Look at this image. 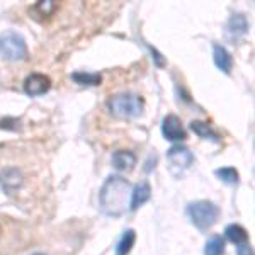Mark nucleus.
I'll list each match as a JSON object with an SVG mask.
<instances>
[{"label": "nucleus", "instance_id": "f257e3e1", "mask_svg": "<svg viewBox=\"0 0 255 255\" xmlns=\"http://www.w3.org/2000/svg\"><path fill=\"white\" fill-rule=\"evenodd\" d=\"M131 201V186L119 175L109 177L99 192V206L108 216L118 218L125 215Z\"/></svg>", "mask_w": 255, "mask_h": 255}, {"label": "nucleus", "instance_id": "f03ea898", "mask_svg": "<svg viewBox=\"0 0 255 255\" xmlns=\"http://www.w3.org/2000/svg\"><path fill=\"white\" fill-rule=\"evenodd\" d=\"M108 109L121 119L138 118L143 113V99L134 94H118L108 101Z\"/></svg>", "mask_w": 255, "mask_h": 255}, {"label": "nucleus", "instance_id": "7ed1b4c3", "mask_svg": "<svg viewBox=\"0 0 255 255\" xmlns=\"http://www.w3.org/2000/svg\"><path fill=\"white\" fill-rule=\"evenodd\" d=\"M187 215L197 230L206 232L216 223L218 216H220V209L211 201H196L187 206Z\"/></svg>", "mask_w": 255, "mask_h": 255}, {"label": "nucleus", "instance_id": "20e7f679", "mask_svg": "<svg viewBox=\"0 0 255 255\" xmlns=\"http://www.w3.org/2000/svg\"><path fill=\"white\" fill-rule=\"evenodd\" d=\"M0 58L7 61H22L27 58L26 39L15 31H5L0 34Z\"/></svg>", "mask_w": 255, "mask_h": 255}, {"label": "nucleus", "instance_id": "39448f33", "mask_svg": "<svg viewBox=\"0 0 255 255\" xmlns=\"http://www.w3.org/2000/svg\"><path fill=\"white\" fill-rule=\"evenodd\" d=\"M167 162H168V168H170L172 174L175 177H179L186 168L192 165L194 155H192V151L186 146L174 145L167 151Z\"/></svg>", "mask_w": 255, "mask_h": 255}, {"label": "nucleus", "instance_id": "423d86ee", "mask_svg": "<svg viewBox=\"0 0 255 255\" xmlns=\"http://www.w3.org/2000/svg\"><path fill=\"white\" fill-rule=\"evenodd\" d=\"M162 133L168 141H184L186 139V129L182 126V121L175 114H168L162 121Z\"/></svg>", "mask_w": 255, "mask_h": 255}, {"label": "nucleus", "instance_id": "0eeeda50", "mask_svg": "<svg viewBox=\"0 0 255 255\" xmlns=\"http://www.w3.org/2000/svg\"><path fill=\"white\" fill-rule=\"evenodd\" d=\"M49 87H51V80L49 77L43 75V73H31L26 80H24V92L31 97H38L46 94Z\"/></svg>", "mask_w": 255, "mask_h": 255}, {"label": "nucleus", "instance_id": "6e6552de", "mask_svg": "<svg viewBox=\"0 0 255 255\" xmlns=\"http://www.w3.org/2000/svg\"><path fill=\"white\" fill-rule=\"evenodd\" d=\"M22 182H24V177L17 168L9 167V168L0 170V186H2V189L7 192V194H12V192H15L17 189H20Z\"/></svg>", "mask_w": 255, "mask_h": 255}, {"label": "nucleus", "instance_id": "1a4fd4ad", "mask_svg": "<svg viewBox=\"0 0 255 255\" xmlns=\"http://www.w3.org/2000/svg\"><path fill=\"white\" fill-rule=\"evenodd\" d=\"M213 61H215L216 68L221 70V72L226 73V75L232 73L233 58L225 46H221V44H215V46H213Z\"/></svg>", "mask_w": 255, "mask_h": 255}, {"label": "nucleus", "instance_id": "9d476101", "mask_svg": "<svg viewBox=\"0 0 255 255\" xmlns=\"http://www.w3.org/2000/svg\"><path fill=\"white\" fill-rule=\"evenodd\" d=\"M151 196V187L150 184L146 182V180H143V182H139L136 187L131 191V201H129V209L131 211H136L139 206H143V204L146 203L148 199H150Z\"/></svg>", "mask_w": 255, "mask_h": 255}, {"label": "nucleus", "instance_id": "9b49d317", "mask_svg": "<svg viewBox=\"0 0 255 255\" xmlns=\"http://www.w3.org/2000/svg\"><path fill=\"white\" fill-rule=\"evenodd\" d=\"M249 31V20L244 14H233L230 17L228 24H226V32H228L232 38H242Z\"/></svg>", "mask_w": 255, "mask_h": 255}, {"label": "nucleus", "instance_id": "f8f14e48", "mask_svg": "<svg viewBox=\"0 0 255 255\" xmlns=\"http://www.w3.org/2000/svg\"><path fill=\"white\" fill-rule=\"evenodd\" d=\"M113 165H114V168H118V170H131V168L136 165V157H134V153L126 151V150L114 151Z\"/></svg>", "mask_w": 255, "mask_h": 255}, {"label": "nucleus", "instance_id": "ddd939ff", "mask_svg": "<svg viewBox=\"0 0 255 255\" xmlns=\"http://www.w3.org/2000/svg\"><path fill=\"white\" fill-rule=\"evenodd\" d=\"M191 129L194 131L199 138L203 139H211V141L215 143H221V136L216 133L215 129H213L211 126L208 125V123H203V121H192L191 123Z\"/></svg>", "mask_w": 255, "mask_h": 255}, {"label": "nucleus", "instance_id": "4468645a", "mask_svg": "<svg viewBox=\"0 0 255 255\" xmlns=\"http://www.w3.org/2000/svg\"><path fill=\"white\" fill-rule=\"evenodd\" d=\"M225 235L235 245L249 244V233H247V230L240 225H228L225 228Z\"/></svg>", "mask_w": 255, "mask_h": 255}, {"label": "nucleus", "instance_id": "2eb2a0df", "mask_svg": "<svg viewBox=\"0 0 255 255\" xmlns=\"http://www.w3.org/2000/svg\"><path fill=\"white\" fill-rule=\"evenodd\" d=\"M134 240H136V233L133 232V230H128L125 232V235L121 237V240L118 242L116 245V255H128L131 252V249H133L134 245Z\"/></svg>", "mask_w": 255, "mask_h": 255}, {"label": "nucleus", "instance_id": "dca6fc26", "mask_svg": "<svg viewBox=\"0 0 255 255\" xmlns=\"http://www.w3.org/2000/svg\"><path fill=\"white\" fill-rule=\"evenodd\" d=\"M72 80L79 85H92V87H96V85H101L102 77L99 75V73L75 72V73H72Z\"/></svg>", "mask_w": 255, "mask_h": 255}, {"label": "nucleus", "instance_id": "f3484780", "mask_svg": "<svg viewBox=\"0 0 255 255\" xmlns=\"http://www.w3.org/2000/svg\"><path fill=\"white\" fill-rule=\"evenodd\" d=\"M225 240L220 235H213L204 245V255H223Z\"/></svg>", "mask_w": 255, "mask_h": 255}, {"label": "nucleus", "instance_id": "a211bd4d", "mask_svg": "<svg viewBox=\"0 0 255 255\" xmlns=\"http://www.w3.org/2000/svg\"><path fill=\"white\" fill-rule=\"evenodd\" d=\"M216 177H220V180H223L225 184H237L238 182V172L233 167H223V168H218L215 170Z\"/></svg>", "mask_w": 255, "mask_h": 255}, {"label": "nucleus", "instance_id": "6ab92c4d", "mask_svg": "<svg viewBox=\"0 0 255 255\" xmlns=\"http://www.w3.org/2000/svg\"><path fill=\"white\" fill-rule=\"evenodd\" d=\"M34 12H39L41 15H51L56 10V3L53 2H38L34 5Z\"/></svg>", "mask_w": 255, "mask_h": 255}, {"label": "nucleus", "instance_id": "aec40b11", "mask_svg": "<svg viewBox=\"0 0 255 255\" xmlns=\"http://www.w3.org/2000/svg\"><path fill=\"white\" fill-rule=\"evenodd\" d=\"M237 255H254V250L249 244H242L237 245Z\"/></svg>", "mask_w": 255, "mask_h": 255}, {"label": "nucleus", "instance_id": "412c9836", "mask_svg": "<svg viewBox=\"0 0 255 255\" xmlns=\"http://www.w3.org/2000/svg\"><path fill=\"white\" fill-rule=\"evenodd\" d=\"M150 51H151V55H153L155 63H157L158 67H163V65H165V60L162 58V55H160V53L157 51V49H155V48H151V46H150Z\"/></svg>", "mask_w": 255, "mask_h": 255}, {"label": "nucleus", "instance_id": "4be33fe9", "mask_svg": "<svg viewBox=\"0 0 255 255\" xmlns=\"http://www.w3.org/2000/svg\"><path fill=\"white\" fill-rule=\"evenodd\" d=\"M32 255H46V254H41V252H38V254H32Z\"/></svg>", "mask_w": 255, "mask_h": 255}]
</instances>
